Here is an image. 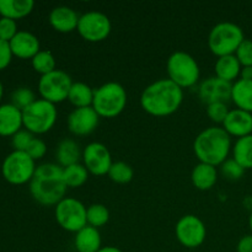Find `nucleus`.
<instances>
[{
    "label": "nucleus",
    "instance_id": "1",
    "mask_svg": "<svg viewBox=\"0 0 252 252\" xmlns=\"http://www.w3.org/2000/svg\"><path fill=\"white\" fill-rule=\"evenodd\" d=\"M184 102V89L172 83L169 78L159 79L143 90L140 106L154 117H167L181 107Z\"/></svg>",
    "mask_w": 252,
    "mask_h": 252
},
{
    "label": "nucleus",
    "instance_id": "2",
    "mask_svg": "<svg viewBox=\"0 0 252 252\" xmlns=\"http://www.w3.org/2000/svg\"><path fill=\"white\" fill-rule=\"evenodd\" d=\"M63 167L53 162H46L37 166L36 172L30 182V193L41 206H57L66 193Z\"/></svg>",
    "mask_w": 252,
    "mask_h": 252
},
{
    "label": "nucleus",
    "instance_id": "3",
    "mask_svg": "<svg viewBox=\"0 0 252 252\" xmlns=\"http://www.w3.org/2000/svg\"><path fill=\"white\" fill-rule=\"evenodd\" d=\"M231 149V138L223 127H209L202 130L193 143V152L199 162L220 166Z\"/></svg>",
    "mask_w": 252,
    "mask_h": 252
},
{
    "label": "nucleus",
    "instance_id": "4",
    "mask_svg": "<svg viewBox=\"0 0 252 252\" xmlns=\"http://www.w3.org/2000/svg\"><path fill=\"white\" fill-rule=\"evenodd\" d=\"M127 106V91L116 81H108L95 89L93 108L100 117L115 118L125 111Z\"/></svg>",
    "mask_w": 252,
    "mask_h": 252
},
{
    "label": "nucleus",
    "instance_id": "5",
    "mask_svg": "<svg viewBox=\"0 0 252 252\" xmlns=\"http://www.w3.org/2000/svg\"><path fill=\"white\" fill-rule=\"evenodd\" d=\"M244 39L245 36L239 25L229 21L219 22L209 32L208 47L212 53L219 58L235 54Z\"/></svg>",
    "mask_w": 252,
    "mask_h": 252
},
{
    "label": "nucleus",
    "instance_id": "6",
    "mask_svg": "<svg viewBox=\"0 0 252 252\" xmlns=\"http://www.w3.org/2000/svg\"><path fill=\"white\" fill-rule=\"evenodd\" d=\"M169 79L181 89L196 85L201 76V69L196 59L184 51L174 52L166 63Z\"/></svg>",
    "mask_w": 252,
    "mask_h": 252
},
{
    "label": "nucleus",
    "instance_id": "7",
    "mask_svg": "<svg viewBox=\"0 0 252 252\" xmlns=\"http://www.w3.org/2000/svg\"><path fill=\"white\" fill-rule=\"evenodd\" d=\"M58 111L54 103L37 98L32 105L22 111L24 128L32 134H44L54 127Z\"/></svg>",
    "mask_w": 252,
    "mask_h": 252
},
{
    "label": "nucleus",
    "instance_id": "8",
    "mask_svg": "<svg viewBox=\"0 0 252 252\" xmlns=\"http://www.w3.org/2000/svg\"><path fill=\"white\" fill-rule=\"evenodd\" d=\"M36 169V161L26 152L14 150L2 161L1 174L5 181L20 186L31 182Z\"/></svg>",
    "mask_w": 252,
    "mask_h": 252
},
{
    "label": "nucleus",
    "instance_id": "9",
    "mask_svg": "<svg viewBox=\"0 0 252 252\" xmlns=\"http://www.w3.org/2000/svg\"><path fill=\"white\" fill-rule=\"evenodd\" d=\"M86 209L88 207L79 199L65 197L56 206L54 216L62 229L76 234L88 225Z\"/></svg>",
    "mask_w": 252,
    "mask_h": 252
},
{
    "label": "nucleus",
    "instance_id": "10",
    "mask_svg": "<svg viewBox=\"0 0 252 252\" xmlns=\"http://www.w3.org/2000/svg\"><path fill=\"white\" fill-rule=\"evenodd\" d=\"M73 80L70 75L61 69L42 75L38 80V93L41 98L52 103H61L68 100Z\"/></svg>",
    "mask_w": 252,
    "mask_h": 252
},
{
    "label": "nucleus",
    "instance_id": "11",
    "mask_svg": "<svg viewBox=\"0 0 252 252\" xmlns=\"http://www.w3.org/2000/svg\"><path fill=\"white\" fill-rule=\"evenodd\" d=\"M112 24L107 15L100 11H88L79 19L76 31L85 41L96 43L105 41L110 36Z\"/></svg>",
    "mask_w": 252,
    "mask_h": 252
},
{
    "label": "nucleus",
    "instance_id": "12",
    "mask_svg": "<svg viewBox=\"0 0 252 252\" xmlns=\"http://www.w3.org/2000/svg\"><path fill=\"white\" fill-rule=\"evenodd\" d=\"M176 239L187 249H197L206 241L207 229L203 220L193 214L181 217L175 226Z\"/></svg>",
    "mask_w": 252,
    "mask_h": 252
},
{
    "label": "nucleus",
    "instance_id": "13",
    "mask_svg": "<svg viewBox=\"0 0 252 252\" xmlns=\"http://www.w3.org/2000/svg\"><path fill=\"white\" fill-rule=\"evenodd\" d=\"M83 161L89 174H93L95 176L107 175L113 164L112 155L108 148L98 142H93L84 148Z\"/></svg>",
    "mask_w": 252,
    "mask_h": 252
},
{
    "label": "nucleus",
    "instance_id": "14",
    "mask_svg": "<svg viewBox=\"0 0 252 252\" xmlns=\"http://www.w3.org/2000/svg\"><path fill=\"white\" fill-rule=\"evenodd\" d=\"M98 122H100V116L96 113L93 106L74 108L69 113L68 120H66L69 132L78 137H84V135H89L95 132Z\"/></svg>",
    "mask_w": 252,
    "mask_h": 252
},
{
    "label": "nucleus",
    "instance_id": "15",
    "mask_svg": "<svg viewBox=\"0 0 252 252\" xmlns=\"http://www.w3.org/2000/svg\"><path fill=\"white\" fill-rule=\"evenodd\" d=\"M233 84L224 81L217 76L206 79L198 88V96L206 105L214 102H228L231 100Z\"/></svg>",
    "mask_w": 252,
    "mask_h": 252
},
{
    "label": "nucleus",
    "instance_id": "16",
    "mask_svg": "<svg viewBox=\"0 0 252 252\" xmlns=\"http://www.w3.org/2000/svg\"><path fill=\"white\" fill-rule=\"evenodd\" d=\"M9 46L12 56L20 59H32L41 51L38 37L29 31L17 32L16 36L9 42Z\"/></svg>",
    "mask_w": 252,
    "mask_h": 252
},
{
    "label": "nucleus",
    "instance_id": "17",
    "mask_svg": "<svg viewBox=\"0 0 252 252\" xmlns=\"http://www.w3.org/2000/svg\"><path fill=\"white\" fill-rule=\"evenodd\" d=\"M223 128L230 137L243 138L252 134V113L234 108L229 111Z\"/></svg>",
    "mask_w": 252,
    "mask_h": 252
},
{
    "label": "nucleus",
    "instance_id": "18",
    "mask_svg": "<svg viewBox=\"0 0 252 252\" xmlns=\"http://www.w3.org/2000/svg\"><path fill=\"white\" fill-rule=\"evenodd\" d=\"M79 19L80 16L78 12L73 7L65 6V5L53 7L48 16L51 26L61 33H70L75 31L78 29Z\"/></svg>",
    "mask_w": 252,
    "mask_h": 252
},
{
    "label": "nucleus",
    "instance_id": "19",
    "mask_svg": "<svg viewBox=\"0 0 252 252\" xmlns=\"http://www.w3.org/2000/svg\"><path fill=\"white\" fill-rule=\"evenodd\" d=\"M24 127L22 111L15 107L12 103H4L0 106V135L12 137Z\"/></svg>",
    "mask_w": 252,
    "mask_h": 252
},
{
    "label": "nucleus",
    "instance_id": "20",
    "mask_svg": "<svg viewBox=\"0 0 252 252\" xmlns=\"http://www.w3.org/2000/svg\"><path fill=\"white\" fill-rule=\"evenodd\" d=\"M56 159L61 167L70 166V165L78 164L79 160L83 159V150L74 139L64 138L57 145Z\"/></svg>",
    "mask_w": 252,
    "mask_h": 252
},
{
    "label": "nucleus",
    "instance_id": "21",
    "mask_svg": "<svg viewBox=\"0 0 252 252\" xmlns=\"http://www.w3.org/2000/svg\"><path fill=\"white\" fill-rule=\"evenodd\" d=\"M74 246L78 252H97L102 248V239L98 229L86 225L75 234Z\"/></svg>",
    "mask_w": 252,
    "mask_h": 252
},
{
    "label": "nucleus",
    "instance_id": "22",
    "mask_svg": "<svg viewBox=\"0 0 252 252\" xmlns=\"http://www.w3.org/2000/svg\"><path fill=\"white\" fill-rule=\"evenodd\" d=\"M191 181L199 191H209L216 186L218 181L217 167L204 164V162H198L192 170Z\"/></svg>",
    "mask_w": 252,
    "mask_h": 252
},
{
    "label": "nucleus",
    "instance_id": "23",
    "mask_svg": "<svg viewBox=\"0 0 252 252\" xmlns=\"http://www.w3.org/2000/svg\"><path fill=\"white\" fill-rule=\"evenodd\" d=\"M241 68L243 66L235 57V54L219 57L216 62V65H214L217 78L231 84L238 80V78L240 76Z\"/></svg>",
    "mask_w": 252,
    "mask_h": 252
},
{
    "label": "nucleus",
    "instance_id": "24",
    "mask_svg": "<svg viewBox=\"0 0 252 252\" xmlns=\"http://www.w3.org/2000/svg\"><path fill=\"white\" fill-rule=\"evenodd\" d=\"M33 0H0V16L20 20L33 11Z\"/></svg>",
    "mask_w": 252,
    "mask_h": 252
},
{
    "label": "nucleus",
    "instance_id": "25",
    "mask_svg": "<svg viewBox=\"0 0 252 252\" xmlns=\"http://www.w3.org/2000/svg\"><path fill=\"white\" fill-rule=\"evenodd\" d=\"M231 101L239 110L252 113V80L238 79L231 89Z\"/></svg>",
    "mask_w": 252,
    "mask_h": 252
},
{
    "label": "nucleus",
    "instance_id": "26",
    "mask_svg": "<svg viewBox=\"0 0 252 252\" xmlns=\"http://www.w3.org/2000/svg\"><path fill=\"white\" fill-rule=\"evenodd\" d=\"M94 94H95V90L90 85L78 81L71 85L68 100L70 101L71 105L75 106V108L90 107L93 106Z\"/></svg>",
    "mask_w": 252,
    "mask_h": 252
},
{
    "label": "nucleus",
    "instance_id": "27",
    "mask_svg": "<svg viewBox=\"0 0 252 252\" xmlns=\"http://www.w3.org/2000/svg\"><path fill=\"white\" fill-rule=\"evenodd\" d=\"M233 159L245 170L252 169V134L236 140L233 147Z\"/></svg>",
    "mask_w": 252,
    "mask_h": 252
},
{
    "label": "nucleus",
    "instance_id": "28",
    "mask_svg": "<svg viewBox=\"0 0 252 252\" xmlns=\"http://www.w3.org/2000/svg\"><path fill=\"white\" fill-rule=\"evenodd\" d=\"M63 177L68 189H78L85 185L89 179V171L84 164H74L63 167Z\"/></svg>",
    "mask_w": 252,
    "mask_h": 252
},
{
    "label": "nucleus",
    "instance_id": "29",
    "mask_svg": "<svg viewBox=\"0 0 252 252\" xmlns=\"http://www.w3.org/2000/svg\"><path fill=\"white\" fill-rule=\"evenodd\" d=\"M31 64L34 71L41 74V76L52 73V71H54L57 69V62L53 53L49 51H44V49H41L31 59Z\"/></svg>",
    "mask_w": 252,
    "mask_h": 252
},
{
    "label": "nucleus",
    "instance_id": "30",
    "mask_svg": "<svg viewBox=\"0 0 252 252\" xmlns=\"http://www.w3.org/2000/svg\"><path fill=\"white\" fill-rule=\"evenodd\" d=\"M86 219H88V225L98 229L108 223L110 211L105 204L94 203L86 209Z\"/></svg>",
    "mask_w": 252,
    "mask_h": 252
},
{
    "label": "nucleus",
    "instance_id": "31",
    "mask_svg": "<svg viewBox=\"0 0 252 252\" xmlns=\"http://www.w3.org/2000/svg\"><path fill=\"white\" fill-rule=\"evenodd\" d=\"M107 175L116 184L125 185L132 181L133 176H134V171H133L132 166L127 162L117 161L113 162Z\"/></svg>",
    "mask_w": 252,
    "mask_h": 252
},
{
    "label": "nucleus",
    "instance_id": "32",
    "mask_svg": "<svg viewBox=\"0 0 252 252\" xmlns=\"http://www.w3.org/2000/svg\"><path fill=\"white\" fill-rule=\"evenodd\" d=\"M36 95H34L33 91L30 88L26 86H22V88H17L14 93L11 94V102L15 107H17L19 110L24 111L25 108L29 107L30 105L36 101Z\"/></svg>",
    "mask_w": 252,
    "mask_h": 252
},
{
    "label": "nucleus",
    "instance_id": "33",
    "mask_svg": "<svg viewBox=\"0 0 252 252\" xmlns=\"http://www.w3.org/2000/svg\"><path fill=\"white\" fill-rule=\"evenodd\" d=\"M220 172L224 177L231 181L240 180L244 176L245 169L236 161L235 159H226L223 164L220 165Z\"/></svg>",
    "mask_w": 252,
    "mask_h": 252
},
{
    "label": "nucleus",
    "instance_id": "34",
    "mask_svg": "<svg viewBox=\"0 0 252 252\" xmlns=\"http://www.w3.org/2000/svg\"><path fill=\"white\" fill-rule=\"evenodd\" d=\"M207 116L212 122L217 123V125H223L225 121L226 116L229 113V107L225 102H214L207 105Z\"/></svg>",
    "mask_w": 252,
    "mask_h": 252
},
{
    "label": "nucleus",
    "instance_id": "35",
    "mask_svg": "<svg viewBox=\"0 0 252 252\" xmlns=\"http://www.w3.org/2000/svg\"><path fill=\"white\" fill-rule=\"evenodd\" d=\"M19 32L17 30V24L15 20L7 19V17H0V39L9 43L16 33Z\"/></svg>",
    "mask_w": 252,
    "mask_h": 252
},
{
    "label": "nucleus",
    "instance_id": "36",
    "mask_svg": "<svg viewBox=\"0 0 252 252\" xmlns=\"http://www.w3.org/2000/svg\"><path fill=\"white\" fill-rule=\"evenodd\" d=\"M33 138L34 135L27 129L19 130L16 134L11 137L12 148H14V150H17V152H26V149L29 148L30 143L32 142Z\"/></svg>",
    "mask_w": 252,
    "mask_h": 252
},
{
    "label": "nucleus",
    "instance_id": "37",
    "mask_svg": "<svg viewBox=\"0 0 252 252\" xmlns=\"http://www.w3.org/2000/svg\"><path fill=\"white\" fill-rule=\"evenodd\" d=\"M235 57L240 62L241 66H252V41L244 39L236 49Z\"/></svg>",
    "mask_w": 252,
    "mask_h": 252
},
{
    "label": "nucleus",
    "instance_id": "38",
    "mask_svg": "<svg viewBox=\"0 0 252 252\" xmlns=\"http://www.w3.org/2000/svg\"><path fill=\"white\" fill-rule=\"evenodd\" d=\"M26 153L36 161V160H41L42 158L46 155L47 153V145L39 138H33L32 142L30 143L29 148L26 149Z\"/></svg>",
    "mask_w": 252,
    "mask_h": 252
},
{
    "label": "nucleus",
    "instance_id": "39",
    "mask_svg": "<svg viewBox=\"0 0 252 252\" xmlns=\"http://www.w3.org/2000/svg\"><path fill=\"white\" fill-rule=\"evenodd\" d=\"M12 53L7 42L0 39V71L6 69L12 61Z\"/></svg>",
    "mask_w": 252,
    "mask_h": 252
},
{
    "label": "nucleus",
    "instance_id": "40",
    "mask_svg": "<svg viewBox=\"0 0 252 252\" xmlns=\"http://www.w3.org/2000/svg\"><path fill=\"white\" fill-rule=\"evenodd\" d=\"M238 252H252V234L251 235H245L239 240L238 246H236Z\"/></svg>",
    "mask_w": 252,
    "mask_h": 252
},
{
    "label": "nucleus",
    "instance_id": "41",
    "mask_svg": "<svg viewBox=\"0 0 252 252\" xmlns=\"http://www.w3.org/2000/svg\"><path fill=\"white\" fill-rule=\"evenodd\" d=\"M240 79L252 80V66H243L240 71Z\"/></svg>",
    "mask_w": 252,
    "mask_h": 252
},
{
    "label": "nucleus",
    "instance_id": "42",
    "mask_svg": "<svg viewBox=\"0 0 252 252\" xmlns=\"http://www.w3.org/2000/svg\"><path fill=\"white\" fill-rule=\"evenodd\" d=\"M97 252H122L116 246H102Z\"/></svg>",
    "mask_w": 252,
    "mask_h": 252
},
{
    "label": "nucleus",
    "instance_id": "43",
    "mask_svg": "<svg viewBox=\"0 0 252 252\" xmlns=\"http://www.w3.org/2000/svg\"><path fill=\"white\" fill-rule=\"evenodd\" d=\"M2 96H4V86H2L1 81H0V101H1Z\"/></svg>",
    "mask_w": 252,
    "mask_h": 252
},
{
    "label": "nucleus",
    "instance_id": "44",
    "mask_svg": "<svg viewBox=\"0 0 252 252\" xmlns=\"http://www.w3.org/2000/svg\"><path fill=\"white\" fill-rule=\"evenodd\" d=\"M249 225H250V229L252 231V209H251V213H250V218H249Z\"/></svg>",
    "mask_w": 252,
    "mask_h": 252
}]
</instances>
